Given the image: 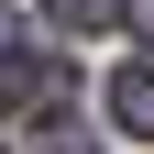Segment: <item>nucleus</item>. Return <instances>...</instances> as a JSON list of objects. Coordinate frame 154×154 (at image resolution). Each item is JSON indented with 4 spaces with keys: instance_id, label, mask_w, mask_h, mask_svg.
Here are the masks:
<instances>
[{
    "instance_id": "obj_1",
    "label": "nucleus",
    "mask_w": 154,
    "mask_h": 154,
    "mask_svg": "<svg viewBox=\"0 0 154 154\" xmlns=\"http://www.w3.org/2000/svg\"><path fill=\"white\" fill-rule=\"evenodd\" d=\"M66 88V66H44V55H22V44H0V110H33V99H55Z\"/></svg>"
},
{
    "instance_id": "obj_2",
    "label": "nucleus",
    "mask_w": 154,
    "mask_h": 154,
    "mask_svg": "<svg viewBox=\"0 0 154 154\" xmlns=\"http://www.w3.org/2000/svg\"><path fill=\"white\" fill-rule=\"evenodd\" d=\"M110 121L154 143V66H121V77H110Z\"/></svg>"
},
{
    "instance_id": "obj_3",
    "label": "nucleus",
    "mask_w": 154,
    "mask_h": 154,
    "mask_svg": "<svg viewBox=\"0 0 154 154\" xmlns=\"http://www.w3.org/2000/svg\"><path fill=\"white\" fill-rule=\"evenodd\" d=\"M44 22H55V33H110L121 0H44Z\"/></svg>"
},
{
    "instance_id": "obj_4",
    "label": "nucleus",
    "mask_w": 154,
    "mask_h": 154,
    "mask_svg": "<svg viewBox=\"0 0 154 154\" xmlns=\"http://www.w3.org/2000/svg\"><path fill=\"white\" fill-rule=\"evenodd\" d=\"M33 154H99V143H88L77 121H44V143H33Z\"/></svg>"
},
{
    "instance_id": "obj_5",
    "label": "nucleus",
    "mask_w": 154,
    "mask_h": 154,
    "mask_svg": "<svg viewBox=\"0 0 154 154\" xmlns=\"http://www.w3.org/2000/svg\"><path fill=\"white\" fill-rule=\"evenodd\" d=\"M0 44H22V22H11V11H0Z\"/></svg>"
},
{
    "instance_id": "obj_6",
    "label": "nucleus",
    "mask_w": 154,
    "mask_h": 154,
    "mask_svg": "<svg viewBox=\"0 0 154 154\" xmlns=\"http://www.w3.org/2000/svg\"><path fill=\"white\" fill-rule=\"evenodd\" d=\"M0 154H11V143H0Z\"/></svg>"
}]
</instances>
